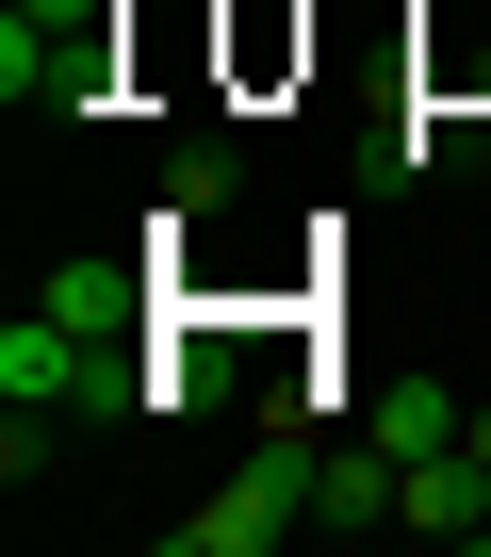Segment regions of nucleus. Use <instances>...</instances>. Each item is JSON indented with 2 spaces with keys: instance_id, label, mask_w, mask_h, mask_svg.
Listing matches in <instances>:
<instances>
[{
  "instance_id": "f257e3e1",
  "label": "nucleus",
  "mask_w": 491,
  "mask_h": 557,
  "mask_svg": "<svg viewBox=\"0 0 491 557\" xmlns=\"http://www.w3.org/2000/svg\"><path fill=\"white\" fill-rule=\"evenodd\" d=\"M312 524V426H263L197 508H164V557H279Z\"/></svg>"
},
{
  "instance_id": "f03ea898",
  "label": "nucleus",
  "mask_w": 491,
  "mask_h": 557,
  "mask_svg": "<svg viewBox=\"0 0 491 557\" xmlns=\"http://www.w3.org/2000/svg\"><path fill=\"white\" fill-rule=\"evenodd\" d=\"M115 83V0H17L0 17V99L17 115H99Z\"/></svg>"
},
{
  "instance_id": "7ed1b4c3",
  "label": "nucleus",
  "mask_w": 491,
  "mask_h": 557,
  "mask_svg": "<svg viewBox=\"0 0 491 557\" xmlns=\"http://www.w3.org/2000/svg\"><path fill=\"white\" fill-rule=\"evenodd\" d=\"M312 524H410V459L377 443V426H344V443H312Z\"/></svg>"
},
{
  "instance_id": "20e7f679",
  "label": "nucleus",
  "mask_w": 491,
  "mask_h": 557,
  "mask_svg": "<svg viewBox=\"0 0 491 557\" xmlns=\"http://www.w3.org/2000/svg\"><path fill=\"white\" fill-rule=\"evenodd\" d=\"M229 213H246V148L197 132V148L164 164V246H197V230H229Z\"/></svg>"
},
{
  "instance_id": "39448f33",
  "label": "nucleus",
  "mask_w": 491,
  "mask_h": 557,
  "mask_svg": "<svg viewBox=\"0 0 491 557\" xmlns=\"http://www.w3.org/2000/svg\"><path fill=\"white\" fill-rule=\"evenodd\" d=\"M361 426H377L393 459H442V443L475 426V394H458V377H377V394H361Z\"/></svg>"
},
{
  "instance_id": "423d86ee",
  "label": "nucleus",
  "mask_w": 491,
  "mask_h": 557,
  "mask_svg": "<svg viewBox=\"0 0 491 557\" xmlns=\"http://www.w3.org/2000/svg\"><path fill=\"white\" fill-rule=\"evenodd\" d=\"M34 312H66L83 345H131V312H148V296H131V262H66V278H50Z\"/></svg>"
},
{
  "instance_id": "0eeeda50",
  "label": "nucleus",
  "mask_w": 491,
  "mask_h": 557,
  "mask_svg": "<svg viewBox=\"0 0 491 557\" xmlns=\"http://www.w3.org/2000/svg\"><path fill=\"white\" fill-rule=\"evenodd\" d=\"M458 443H475V459H491V410H475V426H458Z\"/></svg>"
}]
</instances>
